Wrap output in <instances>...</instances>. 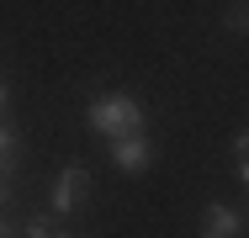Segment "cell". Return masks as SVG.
Instances as JSON below:
<instances>
[{
  "mask_svg": "<svg viewBox=\"0 0 249 238\" xmlns=\"http://www.w3.org/2000/svg\"><path fill=\"white\" fill-rule=\"evenodd\" d=\"M21 238H53V228H48V217H32L27 228H21Z\"/></svg>",
  "mask_w": 249,
  "mask_h": 238,
  "instance_id": "cell-7",
  "label": "cell"
},
{
  "mask_svg": "<svg viewBox=\"0 0 249 238\" xmlns=\"http://www.w3.org/2000/svg\"><path fill=\"white\" fill-rule=\"evenodd\" d=\"M244 222H249V206H244Z\"/></svg>",
  "mask_w": 249,
  "mask_h": 238,
  "instance_id": "cell-13",
  "label": "cell"
},
{
  "mask_svg": "<svg viewBox=\"0 0 249 238\" xmlns=\"http://www.w3.org/2000/svg\"><path fill=\"white\" fill-rule=\"evenodd\" d=\"M11 164H16V127L0 122V170H11Z\"/></svg>",
  "mask_w": 249,
  "mask_h": 238,
  "instance_id": "cell-5",
  "label": "cell"
},
{
  "mask_svg": "<svg viewBox=\"0 0 249 238\" xmlns=\"http://www.w3.org/2000/svg\"><path fill=\"white\" fill-rule=\"evenodd\" d=\"M5 175H11V170H0V180H5Z\"/></svg>",
  "mask_w": 249,
  "mask_h": 238,
  "instance_id": "cell-12",
  "label": "cell"
},
{
  "mask_svg": "<svg viewBox=\"0 0 249 238\" xmlns=\"http://www.w3.org/2000/svg\"><path fill=\"white\" fill-rule=\"evenodd\" d=\"M228 27L233 32H249V0H233L228 5Z\"/></svg>",
  "mask_w": 249,
  "mask_h": 238,
  "instance_id": "cell-6",
  "label": "cell"
},
{
  "mask_svg": "<svg viewBox=\"0 0 249 238\" xmlns=\"http://www.w3.org/2000/svg\"><path fill=\"white\" fill-rule=\"evenodd\" d=\"M233 153H239V159L249 153V133H239V143H233Z\"/></svg>",
  "mask_w": 249,
  "mask_h": 238,
  "instance_id": "cell-9",
  "label": "cell"
},
{
  "mask_svg": "<svg viewBox=\"0 0 249 238\" xmlns=\"http://www.w3.org/2000/svg\"><path fill=\"white\" fill-rule=\"evenodd\" d=\"M0 238H21V228H16V222H11L5 212H0Z\"/></svg>",
  "mask_w": 249,
  "mask_h": 238,
  "instance_id": "cell-8",
  "label": "cell"
},
{
  "mask_svg": "<svg viewBox=\"0 0 249 238\" xmlns=\"http://www.w3.org/2000/svg\"><path fill=\"white\" fill-rule=\"evenodd\" d=\"M53 238H69V233H53Z\"/></svg>",
  "mask_w": 249,
  "mask_h": 238,
  "instance_id": "cell-14",
  "label": "cell"
},
{
  "mask_svg": "<svg viewBox=\"0 0 249 238\" xmlns=\"http://www.w3.org/2000/svg\"><path fill=\"white\" fill-rule=\"evenodd\" d=\"M239 228H244V212H233L223 201H212L201 212V238H239Z\"/></svg>",
  "mask_w": 249,
  "mask_h": 238,
  "instance_id": "cell-4",
  "label": "cell"
},
{
  "mask_svg": "<svg viewBox=\"0 0 249 238\" xmlns=\"http://www.w3.org/2000/svg\"><path fill=\"white\" fill-rule=\"evenodd\" d=\"M85 196H90V170L85 164H64L58 170V186H53V217H69Z\"/></svg>",
  "mask_w": 249,
  "mask_h": 238,
  "instance_id": "cell-2",
  "label": "cell"
},
{
  "mask_svg": "<svg viewBox=\"0 0 249 238\" xmlns=\"http://www.w3.org/2000/svg\"><path fill=\"white\" fill-rule=\"evenodd\" d=\"M239 180H244V186H249V153H244V159H239Z\"/></svg>",
  "mask_w": 249,
  "mask_h": 238,
  "instance_id": "cell-11",
  "label": "cell"
},
{
  "mask_svg": "<svg viewBox=\"0 0 249 238\" xmlns=\"http://www.w3.org/2000/svg\"><path fill=\"white\" fill-rule=\"evenodd\" d=\"M111 143V164L122 170V175H143L149 170V159H154V148L143 133H122V138H106Z\"/></svg>",
  "mask_w": 249,
  "mask_h": 238,
  "instance_id": "cell-3",
  "label": "cell"
},
{
  "mask_svg": "<svg viewBox=\"0 0 249 238\" xmlns=\"http://www.w3.org/2000/svg\"><path fill=\"white\" fill-rule=\"evenodd\" d=\"M5 101H11V85H5V74H0V111H5Z\"/></svg>",
  "mask_w": 249,
  "mask_h": 238,
  "instance_id": "cell-10",
  "label": "cell"
},
{
  "mask_svg": "<svg viewBox=\"0 0 249 238\" xmlns=\"http://www.w3.org/2000/svg\"><path fill=\"white\" fill-rule=\"evenodd\" d=\"M85 127L101 138H122V133H138L143 127V106L133 95H96L85 106Z\"/></svg>",
  "mask_w": 249,
  "mask_h": 238,
  "instance_id": "cell-1",
  "label": "cell"
}]
</instances>
